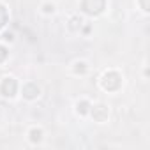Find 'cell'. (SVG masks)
I'll list each match as a JSON object with an SVG mask.
<instances>
[{"label": "cell", "instance_id": "1", "mask_svg": "<svg viewBox=\"0 0 150 150\" xmlns=\"http://www.w3.org/2000/svg\"><path fill=\"white\" fill-rule=\"evenodd\" d=\"M55 11H57V7H55V4H51V2H46V4H42L41 6V13L42 14H55Z\"/></svg>", "mask_w": 150, "mask_h": 150}, {"label": "cell", "instance_id": "2", "mask_svg": "<svg viewBox=\"0 0 150 150\" xmlns=\"http://www.w3.org/2000/svg\"><path fill=\"white\" fill-rule=\"evenodd\" d=\"M4 41L13 42V41H14V34H13V32H6V34H4Z\"/></svg>", "mask_w": 150, "mask_h": 150}]
</instances>
